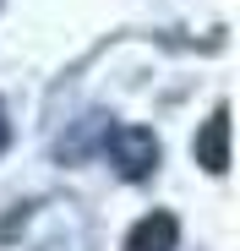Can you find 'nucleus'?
<instances>
[{
  "label": "nucleus",
  "mask_w": 240,
  "mask_h": 251,
  "mask_svg": "<svg viewBox=\"0 0 240 251\" xmlns=\"http://www.w3.org/2000/svg\"><path fill=\"white\" fill-rule=\"evenodd\" d=\"M0 148H6V120H0Z\"/></svg>",
  "instance_id": "4"
},
{
  "label": "nucleus",
  "mask_w": 240,
  "mask_h": 251,
  "mask_svg": "<svg viewBox=\"0 0 240 251\" xmlns=\"http://www.w3.org/2000/svg\"><path fill=\"white\" fill-rule=\"evenodd\" d=\"M104 148H109V164H115L126 180H147V175L158 170V137L142 131V126H115Z\"/></svg>",
  "instance_id": "1"
},
{
  "label": "nucleus",
  "mask_w": 240,
  "mask_h": 251,
  "mask_svg": "<svg viewBox=\"0 0 240 251\" xmlns=\"http://www.w3.org/2000/svg\"><path fill=\"white\" fill-rule=\"evenodd\" d=\"M175 240H180L175 213H147V219H137V224H131L126 251H175Z\"/></svg>",
  "instance_id": "2"
},
{
  "label": "nucleus",
  "mask_w": 240,
  "mask_h": 251,
  "mask_svg": "<svg viewBox=\"0 0 240 251\" xmlns=\"http://www.w3.org/2000/svg\"><path fill=\"white\" fill-rule=\"evenodd\" d=\"M196 158H202L208 175L229 170V109H213V120L202 126V137H196Z\"/></svg>",
  "instance_id": "3"
}]
</instances>
